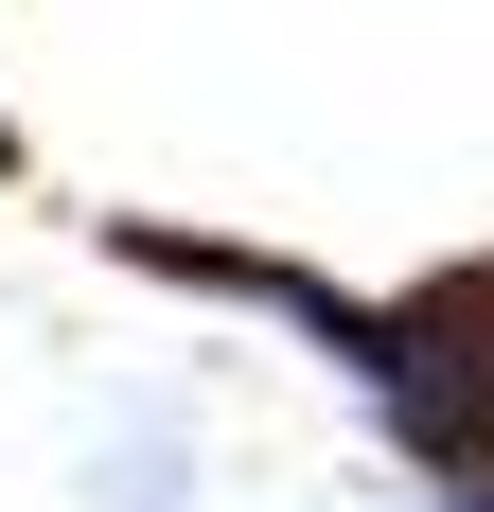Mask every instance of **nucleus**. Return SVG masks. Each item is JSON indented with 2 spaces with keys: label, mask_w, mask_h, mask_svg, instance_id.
<instances>
[{
  "label": "nucleus",
  "mask_w": 494,
  "mask_h": 512,
  "mask_svg": "<svg viewBox=\"0 0 494 512\" xmlns=\"http://www.w3.org/2000/svg\"><path fill=\"white\" fill-rule=\"evenodd\" d=\"M371 407L406 424V460L442 477V512H494V265H442L371 318Z\"/></svg>",
  "instance_id": "nucleus-1"
}]
</instances>
